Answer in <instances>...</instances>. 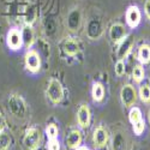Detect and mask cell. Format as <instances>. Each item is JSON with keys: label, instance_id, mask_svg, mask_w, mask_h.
I'll return each mask as SVG.
<instances>
[{"label": "cell", "instance_id": "obj_1", "mask_svg": "<svg viewBox=\"0 0 150 150\" xmlns=\"http://www.w3.org/2000/svg\"><path fill=\"white\" fill-rule=\"evenodd\" d=\"M7 109L17 119H24L28 113L27 102L21 95L11 94L7 97Z\"/></svg>", "mask_w": 150, "mask_h": 150}, {"label": "cell", "instance_id": "obj_32", "mask_svg": "<svg viewBox=\"0 0 150 150\" xmlns=\"http://www.w3.org/2000/svg\"><path fill=\"white\" fill-rule=\"evenodd\" d=\"M74 150H90V149L86 148V146H78L77 149H74Z\"/></svg>", "mask_w": 150, "mask_h": 150}, {"label": "cell", "instance_id": "obj_24", "mask_svg": "<svg viewBox=\"0 0 150 150\" xmlns=\"http://www.w3.org/2000/svg\"><path fill=\"white\" fill-rule=\"evenodd\" d=\"M144 76H145V72H144V69L142 67V65H136L132 70V78L136 83H141L143 79H144Z\"/></svg>", "mask_w": 150, "mask_h": 150}, {"label": "cell", "instance_id": "obj_26", "mask_svg": "<svg viewBox=\"0 0 150 150\" xmlns=\"http://www.w3.org/2000/svg\"><path fill=\"white\" fill-rule=\"evenodd\" d=\"M46 134H47V137H48V139L58 138V134H59L58 126H57L55 124H49L48 126L46 127Z\"/></svg>", "mask_w": 150, "mask_h": 150}, {"label": "cell", "instance_id": "obj_2", "mask_svg": "<svg viewBox=\"0 0 150 150\" xmlns=\"http://www.w3.org/2000/svg\"><path fill=\"white\" fill-rule=\"evenodd\" d=\"M46 95L53 105H59L64 98V88L59 79L51 78L47 84Z\"/></svg>", "mask_w": 150, "mask_h": 150}, {"label": "cell", "instance_id": "obj_27", "mask_svg": "<svg viewBox=\"0 0 150 150\" xmlns=\"http://www.w3.org/2000/svg\"><path fill=\"white\" fill-rule=\"evenodd\" d=\"M125 71H126V66H125V62L124 60H119L115 62V65H114V72L118 77H121L125 74Z\"/></svg>", "mask_w": 150, "mask_h": 150}, {"label": "cell", "instance_id": "obj_17", "mask_svg": "<svg viewBox=\"0 0 150 150\" xmlns=\"http://www.w3.org/2000/svg\"><path fill=\"white\" fill-rule=\"evenodd\" d=\"M126 137L121 131L114 133L113 139H112V148L113 150H126Z\"/></svg>", "mask_w": 150, "mask_h": 150}, {"label": "cell", "instance_id": "obj_16", "mask_svg": "<svg viewBox=\"0 0 150 150\" xmlns=\"http://www.w3.org/2000/svg\"><path fill=\"white\" fill-rule=\"evenodd\" d=\"M82 143V132L79 130H72L66 137V145L69 149H77Z\"/></svg>", "mask_w": 150, "mask_h": 150}, {"label": "cell", "instance_id": "obj_19", "mask_svg": "<svg viewBox=\"0 0 150 150\" xmlns=\"http://www.w3.org/2000/svg\"><path fill=\"white\" fill-rule=\"evenodd\" d=\"M37 18V10L36 6L33 4H29L27 8L24 10V23L28 25H33Z\"/></svg>", "mask_w": 150, "mask_h": 150}, {"label": "cell", "instance_id": "obj_23", "mask_svg": "<svg viewBox=\"0 0 150 150\" xmlns=\"http://www.w3.org/2000/svg\"><path fill=\"white\" fill-rule=\"evenodd\" d=\"M138 96H139L142 102L150 103V86L148 84L141 85V88L138 90Z\"/></svg>", "mask_w": 150, "mask_h": 150}, {"label": "cell", "instance_id": "obj_12", "mask_svg": "<svg viewBox=\"0 0 150 150\" xmlns=\"http://www.w3.org/2000/svg\"><path fill=\"white\" fill-rule=\"evenodd\" d=\"M109 39L110 41L113 42V43H119L125 36L127 35L126 33V28H125L124 24L121 23H114V24H112L110 28H109Z\"/></svg>", "mask_w": 150, "mask_h": 150}, {"label": "cell", "instance_id": "obj_3", "mask_svg": "<svg viewBox=\"0 0 150 150\" xmlns=\"http://www.w3.org/2000/svg\"><path fill=\"white\" fill-rule=\"evenodd\" d=\"M42 143V132L39 127H30L23 137V144L27 150H37Z\"/></svg>", "mask_w": 150, "mask_h": 150}, {"label": "cell", "instance_id": "obj_6", "mask_svg": "<svg viewBox=\"0 0 150 150\" xmlns=\"http://www.w3.org/2000/svg\"><path fill=\"white\" fill-rule=\"evenodd\" d=\"M118 45H119L118 49H117V57H118V59L119 60L126 59L130 55L132 48L134 46V37H133V35L132 34H127Z\"/></svg>", "mask_w": 150, "mask_h": 150}, {"label": "cell", "instance_id": "obj_31", "mask_svg": "<svg viewBox=\"0 0 150 150\" xmlns=\"http://www.w3.org/2000/svg\"><path fill=\"white\" fill-rule=\"evenodd\" d=\"M5 125H6V122H5L4 115H3L1 113H0V132L4 131V129H5Z\"/></svg>", "mask_w": 150, "mask_h": 150}, {"label": "cell", "instance_id": "obj_18", "mask_svg": "<svg viewBox=\"0 0 150 150\" xmlns=\"http://www.w3.org/2000/svg\"><path fill=\"white\" fill-rule=\"evenodd\" d=\"M57 29H58V25H57V22H55L54 17H52V16L46 17L43 21V31H45L46 36L52 37L53 35H55Z\"/></svg>", "mask_w": 150, "mask_h": 150}, {"label": "cell", "instance_id": "obj_9", "mask_svg": "<svg viewBox=\"0 0 150 150\" xmlns=\"http://www.w3.org/2000/svg\"><path fill=\"white\" fill-rule=\"evenodd\" d=\"M6 43L7 47L12 51H18L23 46V40H22V33L17 28H12L8 30L6 35Z\"/></svg>", "mask_w": 150, "mask_h": 150}, {"label": "cell", "instance_id": "obj_11", "mask_svg": "<svg viewBox=\"0 0 150 150\" xmlns=\"http://www.w3.org/2000/svg\"><path fill=\"white\" fill-rule=\"evenodd\" d=\"M109 141V133L103 125L97 126L93 132V142L96 148H103Z\"/></svg>", "mask_w": 150, "mask_h": 150}, {"label": "cell", "instance_id": "obj_10", "mask_svg": "<svg viewBox=\"0 0 150 150\" xmlns=\"http://www.w3.org/2000/svg\"><path fill=\"white\" fill-rule=\"evenodd\" d=\"M125 19H126V24L129 28H131V29L137 28L142 21L141 10L137 6H130L126 10V13H125Z\"/></svg>", "mask_w": 150, "mask_h": 150}, {"label": "cell", "instance_id": "obj_4", "mask_svg": "<svg viewBox=\"0 0 150 150\" xmlns=\"http://www.w3.org/2000/svg\"><path fill=\"white\" fill-rule=\"evenodd\" d=\"M24 65L25 69L31 73H37L41 70V55L35 49H28V52L24 55Z\"/></svg>", "mask_w": 150, "mask_h": 150}, {"label": "cell", "instance_id": "obj_33", "mask_svg": "<svg viewBox=\"0 0 150 150\" xmlns=\"http://www.w3.org/2000/svg\"><path fill=\"white\" fill-rule=\"evenodd\" d=\"M148 119H149V124H150V110H149V114H148Z\"/></svg>", "mask_w": 150, "mask_h": 150}, {"label": "cell", "instance_id": "obj_22", "mask_svg": "<svg viewBox=\"0 0 150 150\" xmlns=\"http://www.w3.org/2000/svg\"><path fill=\"white\" fill-rule=\"evenodd\" d=\"M12 145V137L5 132L1 131L0 132V150H10Z\"/></svg>", "mask_w": 150, "mask_h": 150}, {"label": "cell", "instance_id": "obj_5", "mask_svg": "<svg viewBox=\"0 0 150 150\" xmlns=\"http://www.w3.org/2000/svg\"><path fill=\"white\" fill-rule=\"evenodd\" d=\"M137 98H138V93H137V90H136V88L133 85L125 84L121 88V90H120V100H121L122 105L126 108L132 107L136 103Z\"/></svg>", "mask_w": 150, "mask_h": 150}, {"label": "cell", "instance_id": "obj_20", "mask_svg": "<svg viewBox=\"0 0 150 150\" xmlns=\"http://www.w3.org/2000/svg\"><path fill=\"white\" fill-rule=\"evenodd\" d=\"M91 96L95 102H101L105 97V86L100 82H95L91 88Z\"/></svg>", "mask_w": 150, "mask_h": 150}, {"label": "cell", "instance_id": "obj_14", "mask_svg": "<svg viewBox=\"0 0 150 150\" xmlns=\"http://www.w3.org/2000/svg\"><path fill=\"white\" fill-rule=\"evenodd\" d=\"M62 51L69 57H74L81 52V46L77 40L72 39V37H69V39H66L64 41V43H62Z\"/></svg>", "mask_w": 150, "mask_h": 150}, {"label": "cell", "instance_id": "obj_8", "mask_svg": "<svg viewBox=\"0 0 150 150\" xmlns=\"http://www.w3.org/2000/svg\"><path fill=\"white\" fill-rule=\"evenodd\" d=\"M82 24V11L79 7H73L66 16V27L70 31H77Z\"/></svg>", "mask_w": 150, "mask_h": 150}, {"label": "cell", "instance_id": "obj_21", "mask_svg": "<svg viewBox=\"0 0 150 150\" xmlns=\"http://www.w3.org/2000/svg\"><path fill=\"white\" fill-rule=\"evenodd\" d=\"M137 58L139 62L143 65L150 62V46L149 45H142L139 46L138 51H137Z\"/></svg>", "mask_w": 150, "mask_h": 150}, {"label": "cell", "instance_id": "obj_28", "mask_svg": "<svg viewBox=\"0 0 150 150\" xmlns=\"http://www.w3.org/2000/svg\"><path fill=\"white\" fill-rule=\"evenodd\" d=\"M132 129H133V132H134L136 136H141V134L144 132V130H145V124H144L143 119L139 120L138 122L133 124V125H132Z\"/></svg>", "mask_w": 150, "mask_h": 150}, {"label": "cell", "instance_id": "obj_13", "mask_svg": "<svg viewBox=\"0 0 150 150\" xmlns=\"http://www.w3.org/2000/svg\"><path fill=\"white\" fill-rule=\"evenodd\" d=\"M77 121L82 129H86L90 126L91 121V112L88 105H81L77 110Z\"/></svg>", "mask_w": 150, "mask_h": 150}, {"label": "cell", "instance_id": "obj_29", "mask_svg": "<svg viewBox=\"0 0 150 150\" xmlns=\"http://www.w3.org/2000/svg\"><path fill=\"white\" fill-rule=\"evenodd\" d=\"M48 150H60V143L58 141V138L54 139H48V145H47Z\"/></svg>", "mask_w": 150, "mask_h": 150}, {"label": "cell", "instance_id": "obj_30", "mask_svg": "<svg viewBox=\"0 0 150 150\" xmlns=\"http://www.w3.org/2000/svg\"><path fill=\"white\" fill-rule=\"evenodd\" d=\"M144 13H145L146 18L150 21V0H146V3L144 5Z\"/></svg>", "mask_w": 150, "mask_h": 150}, {"label": "cell", "instance_id": "obj_7", "mask_svg": "<svg viewBox=\"0 0 150 150\" xmlns=\"http://www.w3.org/2000/svg\"><path fill=\"white\" fill-rule=\"evenodd\" d=\"M86 36L90 40H98L100 37L103 34V25L102 22L100 18L94 17L91 19H89L88 24H86V29H85Z\"/></svg>", "mask_w": 150, "mask_h": 150}, {"label": "cell", "instance_id": "obj_25", "mask_svg": "<svg viewBox=\"0 0 150 150\" xmlns=\"http://www.w3.org/2000/svg\"><path fill=\"white\" fill-rule=\"evenodd\" d=\"M129 120L132 125L142 120V112L138 107H131V109L129 112Z\"/></svg>", "mask_w": 150, "mask_h": 150}, {"label": "cell", "instance_id": "obj_15", "mask_svg": "<svg viewBox=\"0 0 150 150\" xmlns=\"http://www.w3.org/2000/svg\"><path fill=\"white\" fill-rule=\"evenodd\" d=\"M22 33V40H23V46L25 48H31V46L35 42V31L33 29V25H28L24 24V27L21 29Z\"/></svg>", "mask_w": 150, "mask_h": 150}]
</instances>
